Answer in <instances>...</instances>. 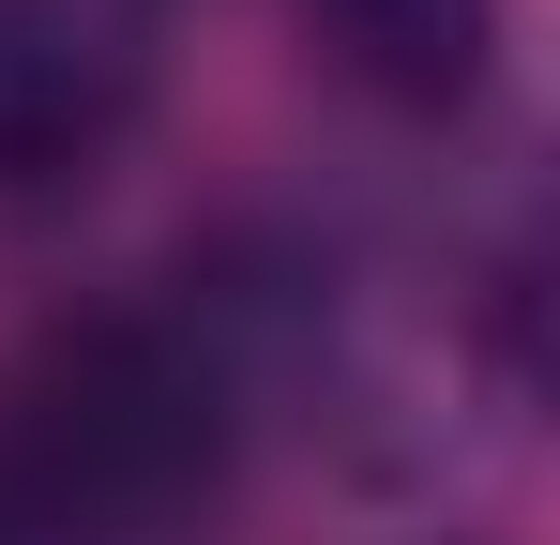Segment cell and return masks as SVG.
Listing matches in <instances>:
<instances>
[{"label":"cell","instance_id":"cell-1","mask_svg":"<svg viewBox=\"0 0 560 545\" xmlns=\"http://www.w3.org/2000/svg\"><path fill=\"white\" fill-rule=\"evenodd\" d=\"M167 91V0H0V212L77 197Z\"/></svg>","mask_w":560,"mask_h":545},{"label":"cell","instance_id":"cell-2","mask_svg":"<svg viewBox=\"0 0 560 545\" xmlns=\"http://www.w3.org/2000/svg\"><path fill=\"white\" fill-rule=\"evenodd\" d=\"M303 31L394 121H455L485 91V61H500V0H303Z\"/></svg>","mask_w":560,"mask_h":545}]
</instances>
